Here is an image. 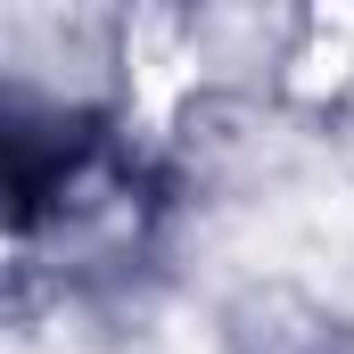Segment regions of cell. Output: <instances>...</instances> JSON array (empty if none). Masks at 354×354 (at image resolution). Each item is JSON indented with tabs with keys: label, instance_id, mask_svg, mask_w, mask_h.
I'll return each instance as SVG.
<instances>
[{
	"label": "cell",
	"instance_id": "cell-1",
	"mask_svg": "<svg viewBox=\"0 0 354 354\" xmlns=\"http://www.w3.org/2000/svg\"><path fill=\"white\" fill-rule=\"evenodd\" d=\"M0 181H8V239L17 256H66V264H115L140 256L157 223V181L140 149L83 107H25L0 115Z\"/></svg>",
	"mask_w": 354,
	"mask_h": 354
}]
</instances>
